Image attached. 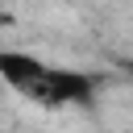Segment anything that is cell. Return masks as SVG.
I'll return each mask as SVG.
<instances>
[{"instance_id":"1","label":"cell","mask_w":133,"mask_h":133,"mask_svg":"<svg viewBox=\"0 0 133 133\" xmlns=\"http://www.w3.org/2000/svg\"><path fill=\"white\" fill-rule=\"evenodd\" d=\"M25 100H33L42 108H66V104L87 108L96 100V75H83V71H71V66H46L42 83Z\"/></svg>"},{"instance_id":"3","label":"cell","mask_w":133,"mask_h":133,"mask_svg":"<svg viewBox=\"0 0 133 133\" xmlns=\"http://www.w3.org/2000/svg\"><path fill=\"white\" fill-rule=\"evenodd\" d=\"M0 87H4V83H0Z\"/></svg>"},{"instance_id":"2","label":"cell","mask_w":133,"mask_h":133,"mask_svg":"<svg viewBox=\"0 0 133 133\" xmlns=\"http://www.w3.org/2000/svg\"><path fill=\"white\" fill-rule=\"evenodd\" d=\"M46 66H50V62H42V58L29 54V50H0V83L12 87V91H21V96H29V91L42 83Z\"/></svg>"}]
</instances>
